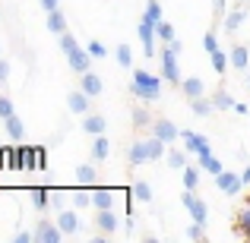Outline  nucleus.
Returning a JSON list of instances; mask_svg holds the SVG:
<instances>
[{
	"label": "nucleus",
	"mask_w": 250,
	"mask_h": 243,
	"mask_svg": "<svg viewBox=\"0 0 250 243\" xmlns=\"http://www.w3.org/2000/svg\"><path fill=\"white\" fill-rule=\"evenodd\" d=\"M143 16H149L152 22H159V19H162V3H159V0H149V3H146V13H143Z\"/></svg>",
	"instance_id": "obj_39"
},
{
	"label": "nucleus",
	"mask_w": 250,
	"mask_h": 243,
	"mask_svg": "<svg viewBox=\"0 0 250 243\" xmlns=\"http://www.w3.org/2000/svg\"><path fill=\"white\" fill-rule=\"evenodd\" d=\"M0 57H3V44H0Z\"/></svg>",
	"instance_id": "obj_50"
},
{
	"label": "nucleus",
	"mask_w": 250,
	"mask_h": 243,
	"mask_svg": "<svg viewBox=\"0 0 250 243\" xmlns=\"http://www.w3.org/2000/svg\"><path fill=\"white\" fill-rule=\"evenodd\" d=\"M114 57H117V63H121L124 70H130V67H133V51H130V44H117Z\"/></svg>",
	"instance_id": "obj_29"
},
{
	"label": "nucleus",
	"mask_w": 250,
	"mask_h": 243,
	"mask_svg": "<svg viewBox=\"0 0 250 243\" xmlns=\"http://www.w3.org/2000/svg\"><path fill=\"white\" fill-rule=\"evenodd\" d=\"M187 237H190V240H206V224H203V221H190Z\"/></svg>",
	"instance_id": "obj_37"
},
{
	"label": "nucleus",
	"mask_w": 250,
	"mask_h": 243,
	"mask_svg": "<svg viewBox=\"0 0 250 243\" xmlns=\"http://www.w3.org/2000/svg\"><path fill=\"white\" fill-rule=\"evenodd\" d=\"M48 32H54V35H63V32H67V16H63L61 6L48 13Z\"/></svg>",
	"instance_id": "obj_20"
},
{
	"label": "nucleus",
	"mask_w": 250,
	"mask_h": 243,
	"mask_svg": "<svg viewBox=\"0 0 250 243\" xmlns=\"http://www.w3.org/2000/svg\"><path fill=\"white\" fill-rule=\"evenodd\" d=\"M190 111H193L196 117H209L215 111V104H212V98L203 95V98H193V101H190Z\"/></svg>",
	"instance_id": "obj_23"
},
{
	"label": "nucleus",
	"mask_w": 250,
	"mask_h": 243,
	"mask_svg": "<svg viewBox=\"0 0 250 243\" xmlns=\"http://www.w3.org/2000/svg\"><path fill=\"white\" fill-rule=\"evenodd\" d=\"M152 161V152H149V142H133L127 152V164L130 168H136V164H146Z\"/></svg>",
	"instance_id": "obj_14"
},
{
	"label": "nucleus",
	"mask_w": 250,
	"mask_h": 243,
	"mask_svg": "<svg viewBox=\"0 0 250 243\" xmlns=\"http://www.w3.org/2000/svg\"><path fill=\"white\" fill-rule=\"evenodd\" d=\"M92 206L95 208H111L114 206V189L111 187H95L92 189Z\"/></svg>",
	"instance_id": "obj_16"
},
{
	"label": "nucleus",
	"mask_w": 250,
	"mask_h": 243,
	"mask_svg": "<svg viewBox=\"0 0 250 243\" xmlns=\"http://www.w3.org/2000/svg\"><path fill=\"white\" fill-rule=\"evenodd\" d=\"M32 240H35V231H32V234L29 231H19L16 237H13V243H32Z\"/></svg>",
	"instance_id": "obj_43"
},
{
	"label": "nucleus",
	"mask_w": 250,
	"mask_h": 243,
	"mask_svg": "<svg viewBox=\"0 0 250 243\" xmlns=\"http://www.w3.org/2000/svg\"><path fill=\"white\" fill-rule=\"evenodd\" d=\"M89 54L95 57V60H102V57L108 54V51H104V44H102V41H89Z\"/></svg>",
	"instance_id": "obj_42"
},
{
	"label": "nucleus",
	"mask_w": 250,
	"mask_h": 243,
	"mask_svg": "<svg viewBox=\"0 0 250 243\" xmlns=\"http://www.w3.org/2000/svg\"><path fill=\"white\" fill-rule=\"evenodd\" d=\"M136 35H140L143 48H146V57H155V22L149 16L140 19V29H136Z\"/></svg>",
	"instance_id": "obj_7"
},
{
	"label": "nucleus",
	"mask_w": 250,
	"mask_h": 243,
	"mask_svg": "<svg viewBox=\"0 0 250 243\" xmlns=\"http://www.w3.org/2000/svg\"><path fill=\"white\" fill-rule=\"evenodd\" d=\"M104 127H108V120H104L102 114H83V130L92 136H102Z\"/></svg>",
	"instance_id": "obj_17"
},
{
	"label": "nucleus",
	"mask_w": 250,
	"mask_h": 243,
	"mask_svg": "<svg viewBox=\"0 0 250 243\" xmlns=\"http://www.w3.org/2000/svg\"><path fill=\"white\" fill-rule=\"evenodd\" d=\"M76 177H80V183H83V187H85V183H92V180H95V161L80 164V168H76Z\"/></svg>",
	"instance_id": "obj_34"
},
{
	"label": "nucleus",
	"mask_w": 250,
	"mask_h": 243,
	"mask_svg": "<svg viewBox=\"0 0 250 243\" xmlns=\"http://www.w3.org/2000/svg\"><path fill=\"white\" fill-rule=\"evenodd\" d=\"M181 92H184V98H187V101H193V98H203V95H206V85H203L200 76H187V79L181 82Z\"/></svg>",
	"instance_id": "obj_15"
},
{
	"label": "nucleus",
	"mask_w": 250,
	"mask_h": 243,
	"mask_svg": "<svg viewBox=\"0 0 250 243\" xmlns=\"http://www.w3.org/2000/svg\"><path fill=\"white\" fill-rule=\"evenodd\" d=\"M155 35L162 38V44H168V41H174V25L171 22H165V19H159V22H155Z\"/></svg>",
	"instance_id": "obj_27"
},
{
	"label": "nucleus",
	"mask_w": 250,
	"mask_h": 243,
	"mask_svg": "<svg viewBox=\"0 0 250 243\" xmlns=\"http://www.w3.org/2000/svg\"><path fill=\"white\" fill-rule=\"evenodd\" d=\"M63 231L57 221H38L35 224V243H61Z\"/></svg>",
	"instance_id": "obj_6"
},
{
	"label": "nucleus",
	"mask_w": 250,
	"mask_h": 243,
	"mask_svg": "<svg viewBox=\"0 0 250 243\" xmlns=\"http://www.w3.org/2000/svg\"><path fill=\"white\" fill-rule=\"evenodd\" d=\"M13 114H16V111H13V101L6 95H0V117L6 120V117H13Z\"/></svg>",
	"instance_id": "obj_41"
},
{
	"label": "nucleus",
	"mask_w": 250,
	"mask_h": 243,
	"mask_svg": "<svg viewBox=\"0 0 250 243\" xmlns=\"http://www.w3.org/2000/svg\"><path fill=\"white\" fill-rule=\"evenodd\" d=\"M130 95H136L140 101H159V95H162V79H159V76H152L149 70H133Z\"/></svg>",
	"instance_id": "obj_1"
},
{
	"label": "nucleus",
	"mask_w": 250,
	"mask_h": 243,
	"mask_svg": "<svg viewBox=\"0 0 250 243\" xmlns=\"http://www.w3.org/2000/svg\"><path fill=\"white\" fill-rule=\"evenodd\" d=\"M212 10L215 16H225V0H212Z\"/></svg>",
	"instance_id": "obj_47"
},
{
	"label": "nucleus",
	"mask_w": 250,
	"mask_h": 243,
	"mask_svg": "<svg viewBox=\"0 0 250 243\" xmlns=\"http://www.w3.org/2000/svg\"><path fill=\"white\" fill-rule=\"evenodd\" d=\"M212 104H215V108H219V111H228V108H234L231 95H228L225 89H219V92H215V95H212Z\"/></svg>",
	"instance_id": "obj_35"
},
{
	"label": "nucleus",
	"mask_w": 250,
	"mask_h": 243,
	"mask_svg": "<svg viewBox=\"0 0 250 243\" xmlns=\"http://www.w3.org/2000/svg\"><path fill=\"white\" fill-rule=\"evenodd\" d=\"M244 16H247V6H238V10L225 13V19H222V25H225V32H228V35H231L234 29H241V22H244Z\"/></svg>",
	"instance_id": "obj_19"
},
{
	"label": "nucleus",
	"mask_w": 250,
	"mask_h": 243,
	"mask_svg": "<svg viewBox=\"0 0 250 243\" xmlns=\"http://www.w3.org/2000/svg\"><path fill=\"white\" fill-rule=\"evenodd\" d=\"M29 196H32V206H35L38 212H44V208L51 206V189H42V187H32V189H29Z\"/></svg>",
	"instance_id": "obj_21"
},
{
	"label": "nucleus",
	"mask_w": 250,
	"mask_h": 243,
	"mask_svg": "<svg viewBox=\"0 0 250 243\" xmlns=\"http://www.w3.org/2000/svg\"><path fill=\"white\" fill-rule=\"evenodd\" d=\"M6 76H10V63H6L3 57H0V85L6 82Z\"/></svg>",
	"instance_id": "obj_45"
},
{
	"label": "nucleus",
	"mask_w": 250,
	"mask_h": 243,
	"mask_svg": "<svg viewBox=\"0 0 250 243\" xmlns=\"http://www.w3.org/2000/svg\"><path fill=\"white\" fill-rule=\"evenodd\" d=\"M181 202H184V208H187V212H190V218H193V221H203V224H206V221H209V208H206V202H203L200 196L193 193V189H187Z\"/></svg>",
	"instance_id": "obj_4"
},
{
	"label": "nucleus",
	"mask_w": 250,
	"mask_h": 243,
	"mask_svg": "<svg viewBox=\"0 0 250 243\" xmlns=\"http://www.w3.org/2000/svg\"><path fill=\"white\" fill-rule=\"evenodd\" d=\"M152 136H159L162 142H168V146H171V142L181 136V130H177L171 120H165V117H159V120H152Z\"/></svg>",
	"instance_id": "obj_9"
},
{
	"label": "nucleus",
	"mask_w": 250,
	"mask_h": 243,
	"mask_svg": "<svg viewBox=\"0 0 250 243\" xmlns=\"http://www.w3.org/2000/svg\"><path fill=\"white\" fill-rule=\"evenodd\" d=\"M247 85H250V73H247Z\"/></svg>",
	"instance_id": "obj_51"
},
{
	"label": "nucleus",
	"mask_w": 250,
	"mask_h": 243,
	"mask_svg": "<svg viewBox=\"0 0 250 243\" xmlns=\"http://www.w3.org/2000/svg\"><path fill=\"white\" fill-rule=\"evenodd\" d=\"M209 60H212V70H215V73H225V70H228V63H231V60H228V54H225V51H215V54H209Z\"/></svg>",
	"instance_id": "obj_32"
},
{
	"label": "nucleus",
	"mask_w": 250,
	"mask_h": 243,
	"mask_svg": "<svg viewBox=\"0 0 250 243\" xmlns=\"http://www.w3.org/2000/svg\"><path fill=\"white\" fill-rule=\"evenodd\" d=\"M196 164H200V168L206 170V174H212V177H219L222 170H225V168H222V161L215 158V155H206V158H200V161H196Z\"/></svg>",
	"instance_id": "obj_26"
},
{
	"label": "nucleus",
	"mask_w": 250,
	"mask_h": 243,
	"mask_svg": "<svg viewBox=\"0 0 250 243\" xmlns=\"http://www.w3.org/2000/svg\"><path fill=\"white\" fill-rule=\"evenodd\" d=\"M92 60H95V57L89 54V48H85V51L76 48L73 54H67V63H70V70H73V73H89V70H92Z\"/></svg>",
	"instance_id": "obj_10"
},
{
	"label": "nucleus",
	"mask_w": 250,
	"mask_h": 243,
	"mask_svg": "<svg viewBox=\"0 0 250 243\" xmlns=\"http://www.w3.org/2000/svg\"><path fill=\"white\" fill-rule=\"evenodd\" d=\"M67 108L73 111V114H89V108H92V95H85V92H70L67 95Z\"/></svg>",
	"instance_id": "obj_13"
},
{
	"label": "nucleus",
	"mask_w": 250,
	"mask_h": 243,
	"mask_svg": "<svg viewBox=\"0 0 250 243\" xmlns=\"http://www.w3.org/2000/svg\"><path fill=\"white\" fill-rule=\"evenodd\" d=\"M247 202H250V199H247Z\"/></svg>",
	"instance_id": "obj_52"
},
{
	"label": "nucleus",
	"mask_w": 250,
	"mask_h": 243,
	"mask_svg": "<svg viewBox=\"0 0 250 243\" xmlns=\"http://www.w3.org/2000/svg\"><path fill=\"white\" fill-rule=\"evenodd\" d=\"M73 206H76V208H85V206H92V193H85V189H83V183L73 189Z\"/></svg>",
	"instance_id": "obj_36"
},
{
	"label": "nucleus",
	"mask_w": 250,
	"mask_h": 243,
	"mask_svg": "<svg viewBox=\"0 0 250 243\" xmlns=\"http://www.w3.org/2000/svg\"><path fill=\"white\" fill-rule=\"evenodd\" d=\"M76 48H80V44H76V38L70 35V32H63V35H61V51H63V54H73Z\"/></svg>",
	"instance_id": "obj_38"
},
{
	"label": "nucleus",
	"mask_w": 250,
	"mask_h": 243,
	"mask_svg": "<svg viewBox=\"0 0 250 243\" xmlns=\"http://www.w3.org/2000/svg\"><path fill=\"white\" fill-rule=\"evenodd\" d=\"M181 139H184V149H187V152H196V158H206V155H212L209 139H206V136H200V133H193V130H184Z\"/></svg>",
	"instance_id": "obj_3"
},
{
	"label": "nucleus",
	"mask_w": 250,
	"mask_h": 243,
	"mask_svg": "<svg viewBox=\"0 0 250 243\" xmlns=\"http://www.w3.org/2000/svg\"><path fill=\"white\" fill-rule=\"evenodd\" d=\"M203 48H206V54H215V51H219V38H215V32H206V35H203Z\"/></svg>",
	"instance_id": "obj_40"
},
{
	"label": "nucleus",
	"mask_w": 250,
	"mask_h": 243,
	"mask_svg": "<svg viewBox=\"0 0 250 243\" xmlns=\"http://www.w3.org/2000/svg\"><path fill=\"white\" fill-rule=\"evenodd\" d=\"M241 177H244V187H247V183H250V164L244 168V174H241Z\"/></svg>",
	"instance_id": "obj_48"
},
{
	"label": "nucleus",
	"mask_w": 250,
	"mask_h": 243,
	"mask_svg": "<svg viewBox=\"0 0 250 243\" xmlns=\"http://www.w3.org/2000/svg\"><path fill=\"white\" fill-rule=\"evenodd\" d=\"M200 164H196V168H193V164H187V168H184V187H187V189H196V183H200Z\"/></svg>",
	"instance_id": "obj_30"
},
{
	"label": "nucleus",
	"mask_w": 250,
	"mask_h": 243,
	"mask_svg": "<svg viewBox=\"0 0 250 243\" xmlns=\"http://www.w3.org/2000/svg\"><path fill=\"white\" fill-rule=\"evenodd\" d=\"M108 155H111V142L104 139V133L95 136V142H92V161H104Z\"/></svg>",
	"instance_id": "obj_22"
},
{
	"label": "nucleus",
	"mask_w": 250,
	"mask_h": 243,
	"mask_svg": "<svg viewBox=\"0 0 250 243\" xmlns=\"http://www.w3.org/2000/svg\"><path fill=\"white\" fill-rule=\"evenodd\" d=\"M228 60H231V70H247V63H250V51L244 48V44H234L231 54H228Z\"/></svg>",
	"instance_id": "obj_18"
},
{
	"label": "nucleus",
	"mask_w": 250,
	"mask_h": 243,
	"mask_svg": "<svg viewBox=\"0 0 250 243\" xmlns=\"http://www.w3.org/2000/svg\"><path fill=\"white\" fill-rule=\"evenodd\" d=\"M57 6H61V0H42V10H44V13L57 10Z\"/></svg>",
	"instance_id": "obj_46"
},
{
	"label": "nucleus",
	"mask_w": 250,
	"mask_h": 243,
	"mask_svg": "<svg viewBox=\"0 0 250 243\" xmlns=\"http://www.w3.org/2000/svg\"><path fill=\"white\" fill-rule=\"evenodd\" d=\"M10 155H13V149H3V146H0V170L10 164Z\"/></svg>",
	"instance_id": "obj_44"
},
{
	"label": "nucleus",
	"mask_w": 250,
	"mask_h": 243,
	"mask_svg": "<svg viewBox=\"0 0 250 243\" xmlns=\"http://www.w3.org/2000/svg\"><path fill=\"white\" fill-rule=\"evenodd\" d=\"M57 224H61L63 237H73V234L83 231V218H80V212H73V208H61V212H57Z\"/></svg>",
	"instance_id": "obj_5"
},
{
	"label": "nucleus",
	"mask_w": 250,
	"mask_h": 243,
	"mask_svg": "<svg viewBox=\"0 0 250 243\" xmlns=\"http://www.w3.org/2000/svg\"><path fill=\"white\" fill-rule=\"evenodd\" d=\"M133 196L140 202H152V187H149V180H136L133 183Z\"/></svg>",
	"instance_id": "obj_33"
},
{
	"label": "nucleus",
	"mask_w": 250,
	"mask_h": 243,
	"mask_svg": "<svg viewBox=\"0 0 250 243\" xmlns=\"http://www.w3.org/2000/svg\"><path fill=\"white\" fill-rule=\"evenodd\" d=\"M247 3H250V0H241V6H247Z\"/></svg>",
	"instance_id": "obj_49"
},
{
	"label": "nucleus",
	"mask_w": 250,
	"mask_h": 243,
	"mask_svg": "<svg viewBox=\"0 0 250 243\" xmlns=\"http://www.w3.org/2000/svg\"><path fill=\"white\" fill-rule=\"evenodd\" d=\"M130 117H133V127H136V130L152 127V117H149V111H146V108H133V111H130Z\"/></svg>",
	"instance_id": "obj_31"
},
{
	"label": "nucleus",
	"mask_w": 250,
	"mask_h": 243,
	"mask_svg": "<svg viewBox=\"0 0 250 243\" xmlns=\"http://www.w3.org/2000/svg\"><path fill=\"white\" fill-rule=\"evenodd\" d=\"M95 227H98V237H111L117 231V215L111 208H98V218H95Z\"/></svg>",
	"instance_id": "obj_8"
},
{
	"label": "nucleus",
	"mask_w": 250,
	"mask_h": 243,
	"mask_svg": "<svg viewBox=\"0 0 250 243\" xmlns=\"http://www.w3.org/2000/svg\"><path fill=\"white\" fill-rule=\"evenodd\" d=\"M165 161H168V168H174V170H184V168H187V155H184L181 149H171V152L165 155Z\"/></svg>",
	"instance_id": "obj_28"
},
{
	"label": "nucleus",
	"mask_w": 250,
	"mask_h": 243,
	"mask_svg": "<svg viewBox=\"0 0 250 243\" xmlns=\"http://www.w3.org/2000/svg\"><path fill=\"white\" fill-rule=\"evenodd\" d=\"M181 51H184L181 38L168 41L165 48L159 51V57H162V76H165L171 85H177V89H181V70H177V54H181Z\"/></svg>",
	"instance_id": "obj_2"
},
{
	"label": "nucleus",
	"mask_w": 250,
	"mask_h": 243,
	"mask_svg": "<svg viewBox=\"0 0 250 243\" xmlns=\"http://www.w3.org/2000/svg\"><path fill=\"white\" fill-rule=\"evenodd\" d=\"M234 231H238L241 237H250V206H244L234 215Z\"/></svg>",
	"instance_id": "obj_24"
},
{
	"label": "nucleus",
	"mask_w": 250,
	"mask_h": 243,
	"mask_svg": "<svg viewBox=\"0 0 250 243\" xmlns=\"http://www.w3.org/2000/svg\"><path fill=\"white\" fill-rule=\"evenodd\" d=\"M3 127H6V133H10V139H22V136H25V127H22V120H19L16 114H13V117H6V120H3Z\"/></svg>",
	"instance_id": "obj_25"
},
{
	"label": "nucleus",
	"mask_w": 250,
	"mask_h": 243,
	"mask_svg": "<svg viewBox=\"0 0 250 243\" xmlns=\"http://www.w3.org/2000/svg\"><path fill=\"white\" fill-rule=\"evenodd\" d=\"M215 183H219V189H222V193L234 196L241 187H244V177H241V174H231V170H222V174L215 177Z\"/></svg>",
	"instance_id": "obj_12"
},
{
	"label": "nucleus",
	"mask_w": 250,
	"mask_h": 243,
	"mask_svg": "<svg viewBox=\"0 0 250 243\" xmlns=\"http://www.w3.org/2000/svg\"><path fill=\"white\" fill-rule=\"evenodd\" d=\"M80 89L85 92V95L98 98V95L104 92V79H102L98 73H92V70H89V73H80Z\"/></svg>",
	"instance_id": "obj_11"
}]
</instances>
